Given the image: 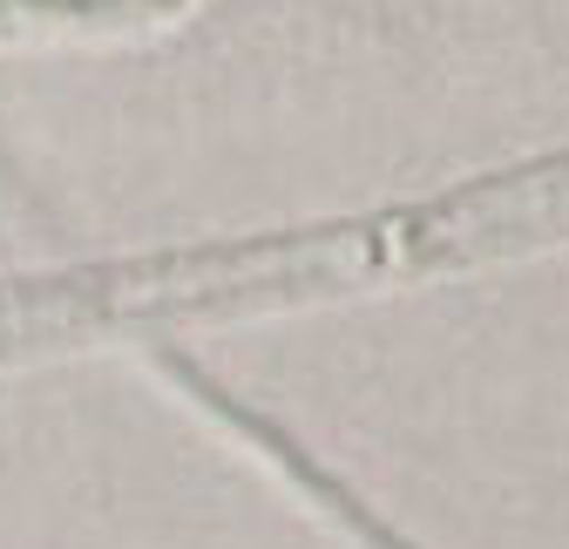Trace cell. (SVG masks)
Returning <instances> with one entry per match:
<instances>
[{"mask_svg": "<svg viewBox=\"0 0 569 549\" xmlns=\"http://www.w3.org/2000/svg\"><path fill=\"white\" fill-rule=\"evenodd\" d=\"M157 373H163L177 393H190V400L203 407L210 421H224V428H231V435H238V441L258 455V461H271V468L284 475V482H292V489H299V496H306V502L326 516V522H339V529H346L352 542H360V549H407V542H400V536H393L380 516H367L360 502H352V496L332 482V475H326L319 461H306V455H299V441H284L271 421H258V415H251V407H238L231 393H218V387H210V380L190 367V360H177V353H157Z\"/></svg>", "mask_w": 569, "mask_h": 549, "instance_id": "6da1fadb", "label": "cell"}]
</instances>
